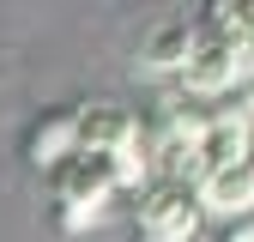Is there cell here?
<instances>
[{
    "label": "cell",
    "instance_id": "obj_1",
    "mask_svg": "<svg viewBox=\"0 0 254 242\" xmlns=\"http://www.w3.org/2000/svg\"><path fill=\"white\" fill-rule=\"evenodd\" d=\"M254 79V43H218V37H200V55L188 60L182 73V97H230V91H242Z\"/></svg>",
    "mask_w": 254,
    "mask_h": 242
},
{
    "label": "cell",
    "instance_id": "obj_2",
    "mask_svg": "<svg viewBox=\"0 0 254 242\" xmlns=\"http://www.w3.org/2000/svg\"><path fill=\"white\" fill-rule=\"evenodd\" d=\"M133 224H139V242H188V236L206 224V212H200V200L188 194V188H176V182H151V188L139 194Z\"/></svg>",
    "mask_w": 254,
    "mask_h": 242
},
{
    "label": "cell",
    "instance_id": "obj_3",
    "mask_svg": "<svg viewBox=\"0 0 254 242\" xmlns=\"http://www.w3.org/2000/svg\"><path fill=\"white\" fill-rule=\"evenodd\" d=\"M18 151H24V164H30V170L55 176V170L79 151V109L55 103V109H43V115H30V127L18 133Z\"/></svg>",
    "mask_w": 254,
    "mask_h": 242
},
{
    "label": "cell",
    "instance_id": "obj_4",
    "mask_svg": "<svg viewBox=\"0 0 254 242\" xmlns=\"http://www.w3.org/2000/svg\"><path fill=\"white\" fill-rule=\"evenodd\" d=\"M139 145V115L121 103H85L79 109V151L91 158H115V151Z\"/></svg>",
    "mask_w": 254,
    "mask_h": 242
},
{
    "label": "cell",
    "instance_id": "obj_5",
    "mask_svg": "<svg viewBox=\"0 0 254 242\" xmlns=\"http://www.w3.org/2000/svg\"><path fill=\"white\" fill-rule=\"evenodd\" d=\"M55 188V206H109L115 194V176H109V158H91V151H73L67 164L49 176Z\"/></svg>",
    "mask_w": 254,
    "mask_h": 242
},
{
    "label": "cell",
    "instance_id": "obj_6",
    "mask_svg": "<svg viewBox=\"0 0 254 242\" xmlns=\"http://www.w3.org/2000/svg\"><path fill=\"white\" fill-rule=\"evenodd\" d=\"M248 151H254V127H248V115L236 103H218L212 121H206V139H200V158L212 170H236L248 164Z\"/></svg>",
    "mask_w": 254,
    "mask_h": 242
},
{
    "label": "cell",
    "instance_id": "obj_7",
    "mask_svg": "<svg viewBox=\"0 0 254 242\" xmlns=\"http://www.w3.org/2000/svg\"><path fill=\"white\" fill-rule=\"evenodd\" d=\"M200 55V24L194 18H164L145 37V49H139V60H145V73H188V60Z\"/></svg>",
    "mask_w": 254,
    "mask_h": 242
},
{
    "label": "cell",
    "instance_id": "obj_8",
    "mask_svg": "<svg viewBox=\"0 0 254 242\" xmlns=\"http://www.w3.org/2000/svg\"><path fill=\"white\" fill-rule=\"evenodd\" d=\"M206 218H248L254 212V164H236V170H212L206 176V188L194 194Z\"/></svg>",
    "mask_w": 254,
    "mask_h": 242
},
{
    "label": "cell",
    "instance_id": "obj_9",
    "mask_svg": "<svg viewBox=\"0 0 254 242\" xmlns=\"http://www.w3.org/2000/svg\"><path fill=\"white\" fill-rule=\"evenodd\" d=\"M109 176H115V194H121V188H127V194H145V188H151V151H145V145L115 151V158H109Z\"/></svg>",
    "mask_w": 254,
    "mask_h": 242
},
{
    "label": "cell",
    "instance_id": "obj_10",
    "mask_svg": "<svg viewBox=\"0 0 254 242\" xmlns=\"http://www.w3.org/2000/svg\"><path fill=\"white\" fill-rule=\"evenodd\" d=\"M55 224L67 230V236H91L103 224V206H55Z\"/></svg>",
    "mask_w": 254,
    "mask_h": 242
},
{
    "label": "cell",
    "instance_id": "obj_11",
    "mask_svg": "<svg viewBox=\"0 0 254 242\" xmlns=\"http://www.w3.org/2000/svg\"><path fill=\"white\" fill-rule=\"evenodd\" d=\"M218 242H254V212H248V218H230Z\"/></svg>",
    "mask_w": 254,
    "mask_h": 242
},
{
    "label": "cell",
    "instance_id": "obj_12",
    "mask_svg": "<svg viewBox=\"0 0 254 242\" xmlns=\"http://www.w3.org/2000/svg\"><path fill=\"white\" fill-rule=\"evenodd\" d=\"M242 12H248V43H254V6H242Z\"/></svg>",
    "mask_w": 254,
    "mask_h": 242
}]
</instances>
